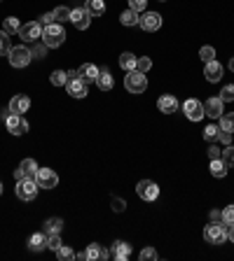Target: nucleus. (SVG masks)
<instances>
[{"label":"nucleus","mask_w":234,"mask_h":261,"mask_svg":"<svg viewBox=\"0 0 234 261\" xmlns=\"http://www.w3.org/2000/svg\"><path fill=\"white\" fill-rule=\"evenodd\" d=\"M223 161L227 163V168H234V147L232 145L223 147Z\"/></svg>","instance_id":"72a5a7b5"},{"label":"nucleus","mask_w":234,"mask_h":261,"mask_svg":"<svg viewBox=\"0 0 234 261\" xmlns=\"http://www.w3.org/2000/svg\"><path fill=\"white\" fill-rule=\"evenodd\" d=\"M0 196H2V182H0Z\"/></svg>","instance_id":"864d4df0"},{"label":"nucleus","mask_w":234,"mask_h":261,"mask_svg":"<svg viewBox=\"0 0 234 261\" xmlns=\"http://www.w3.org/2000/svg\"><path fill=\"white\" fill-rule=\"evenodd\" d=\"M124 86L129 93H143L148 89V79H145V72H138V70H131L129 75L124 77Z\"/></svg>","instance_id":"20e7f679"},{"label":"nucleus","mask_w":234,"mask_h":261,"mask_svg":"<svg viewBox=\"0 0 234 261\" xmlns=\"http://www.w3.org/2000/svg\"><path fill=\"white\" fill-rule=\"evenodd\" d=\"M47 247L56 252V247H61V233H47Z\"/></svg>","instance_id":"58836bf2"},{"label":"nucleus","mask_w":234,"mask_h":261,"mask_svg":"<svg viewBox=\"0 0 234 261\" xmlns=\"http://www.w3.org/2000/svg\"><path fill=\"white\" fill-rule=\"evenodd\" d=\"M223 156V147H218V145H213L211 142L209 145V159H220Z\"/></svg>","instance_id":"a18cd8bd"},{"label":"nucleus","mask_w":234,"mask_h":261,"mask_svg":"<svg viewBox=\"0 0 234 261\" xmlns=\"http://www.w3.org/2000/svg\"><path fill=\"white\" fill-rule=\"evenodd\" d=\"M35 173H38V163L33 161V159H23V161L19 163V168L14 170V177H16V180H23V177H35Z\"/></svg>","instance_id":"4468645a"},{"label":"nucleus","mask_w":234,"mask_h":261,"mask_svg":"<svg viewBox=\"0 0 234 261\" xmlns=\"http://www.w3.org/2000/svg\"><path fill=\"white\" fill-rule=\"evenodd\" d=\"M28 108H31V98L28 96H14L9 100V112H14V115H21Z\"/></svg>","instance_id":"412c9836"},{"label":"nucleus","mask_w":234,"mask_h":261,"mask_svg":"<svg viewBox=\"0 0 234 261\" xmlns=\"http://www.w3.org/2000/svg\"><path fill=\"white\" fill-rule=\"evenodd\" d=\"M157 108H159V112H164V115H171V112L178 110V100H176V96H171V93H164V96H159V100H157Z\"/></svg>","instance_id":"dca6fc26"},{"label":"nucleus","mask_w":234,"mask_h":261,"mask_svg":"<svg viewBox=\"0 0 234 261\" xmlns=\"http://www.w3.org/2000/svg\"><path fill=\"white\" fill-rule=\"evenodd\" d=\"M5 124H7V130L12 135H23V133L28 130V122H26L21 115H14V112H9Z\"/></svg>","instance_id":"9b49d317"},{"label":"nucleus","mask_w":234,"mask_h":261,"mask_svg":"<svg viewBox=\"0 0 234 261\" xmlns=\"http://www.w3.org/2000/svg\"><path fill=\"white\" fill-rule=\"evenodd\" d=\"M145 5H148V0H129V9H133V12H143Z\"/></svg>","instance_id":"c03bdc74"},{"label":"nucleus","mask_w":234,"mask_h":261,"mask_svg":"<svg viewBox=\"0 0 234 261\" xmlns=\"http://www.w3.org/2000/svg\"><path fill=\"white\" fill-rule=\"evenodd\" d=\"M136 59H138V56H133L131 52H124V54L119 56V68L126 70V72L136 70Z\"/></svg>","instance_id":"a878e982"},{"label":"nucleus","mask_w":234,"mask_h":261,"mask_svg":"<svg viewBox=\"0 0 234 261\" xmlns=\"http://www.w3.org/2000/svg\"><path fill=\"white\" fill-rule=\"evenodd\" d=\"M119 21L124 23V26H136V23L140 21L138 12H133V9H124L122 14H119Z\"/></svg>","instance_id":"cd10ccee"},{"label":"nucleus","mask_w":234,"mask_h":261,"mask_svg":"<svg viewBox=\"0 0 234 261\" xmlns=\"http://www.w3.org/2000/svg\"><path fill=\"white\" fill-rule=\"evenodd\" d=\"M49 82L54 86H66L68 84V72H63V70H54L52 75H49Z\"/></svg>","instance_id":"7c9ffc66"},{"label":"nucleus","mask_w":234,"mask_h":261,"mask_svg":"<svg viewBox=\"0 0 234 261\" xmlns=\"http://www.w3.org/2000/svg\"><path fill=\"white\" fill-rule=\"evenodd\" d=\"M136 192H138L140 198L148 200V203H152V200L159 198V187H157L152 180H140L138 185H136Z\"/></svg>","instance_id":"6e6552de"},{"label":"nucleus","mask_w":234,"mask_h":261,"mask_svg":"<svg viewBox=\"0 0 234 261\" xmlns=\"http://www.w3.org/2000/svg\"><path fill=\"white\" fill-rule=\"evenodd\" d=\"M35 182H38V187H42V189H54V187L59 185V175H56L52 168H38Z\"/></svg>","instance_id":"1a4fd4ad"},{"label":"nucleus","mask_w":234,"mask_h":261,"mask_svg":"<svg viewBox=\"0 0 234 261\" xmlns=\"http://www.w3.org/2000/svg\"><path fill=\"white\" fill-rule=\"evenodd\" d=\"M52 23H56L54 12H49V14H42V16H40V26H52Z\"/></svg>","instance_id":"49530a36"},{"label":"nucleus","mask_w":234,"mask_h":261,"mask_svg":"<svg viewBox=\"0 0 234 261\" xmlns=\"http://www.w3.org/2000/svg\"><path fill=\"white\" fill-rule=\"evenodd\" d=\"M220 100H223V103H230V100H234V84L223 86V91H220Z\"/></svg>","instance_id":"ea45409f"},{"label":"nucleus","mask_w":234,"mask_h":261,"mask_svg":"<svg viewBox=\"0 0 234 261\" xmlns=\"http://www.w3.org/2000/svg\"><path fill=\"white\" fill-rule=\"evenodd\" d=\"M56 259L59 261H73L75 259V252H73L70 247L61 245V247H56Z\"/></svg>","instance_id":"2f4dec72"},{"label":"nucleus","mask_w":234,"mask_h":261,"mask_svg":"<svg viewBox=\"0 0 234 261\" xmlns=\"http://www.w3.org/2000/svg\"><path fill=\"white\" fill-rule=\"evenodd\" d=\"M140 261H157V252L152 247H145V250L140 252Z\"/></svg>","instance_id":"37998d69"},{"label":"nucleus","mask_w":234,"mask_h":261,"mask_svg":"<svg viewBox=\"0 0 234 261\" xmlns=\"http://www.w3.org/2000/svg\"><path fill=\"white\" fill-rule=\"evenodd\" d=\"M183 112H185V117L190 119V122H202L204 117V103L197 98H187L185 103H183Z\"/></svg>","instance_id":"0eeeda50"},{"label":"nucleus","mask_w":234,"mask_h":261,"mask_svg":"<svg viewBox=\"0 0 234 261\" xmlns=\"http://www.w3.org/2000/svg\"><path fill=\"white\" fill-rule=\"evenodd\" d=\"M218 133H220V126L209 124V126L204 129V140H206V142H213V140H218Z\"/></svg>","instance_id":"473e14b6"},{"label":"nucleus","mask_w":234,"mask_h":261,"mask_svg":"<svg viewBox=\"0 0 234 261\" xmlns=\"http://www.w3.org/2000/svg\"><path fill=\"white\" fill-rule=\"evenodd\" d=\"M16 196L21 200H33L38 196V182L35 177H23V180H16Z\"/></svg>","instance_id":"39448f33"},{"label":"nucleus","mask_w":234,"mask_h":261,"mask_svg":"<svg viewBox=\"0 0 234 261\" xmlns=\"http://www.w3.org/2000/svg\"><path fill=\"white\" fill-rule=\"evenodd\" d=\"M85 9L92 16H101V14H106V2L103 0H87Z\"/></svg>","instance_id":"393cba45"},{"label":"nucleus","mask_w":234,"mask_h":261,"mask_svg":"<svg viewBox=\"0 0 234 261\" xmlns=\"http://www.w3.org/2000/svg\"><path fill=\"white\" fill-rule=\"evenodd\" d=\"M223 70H225V68H223L216 59H213V61L206 63V68H204V77H206L209 82H218L220 77H223Z\"/></svg>","instance_id":"a211bd4d"},{"label":"nucleus","mask_w":234,"mask_h":261,"mask_svg":"<svg viewBox=\"0 0 234 261\" xmlns=\"http://www.w3.org/2000/svg\"><path fill=\"white\" fill-rule=\"evenodd\" d=\"M150 68H152V61H150L148 56H138V59H136V70H138V72H148Z\"/></svg>","instance_id":"c9c22d12"},{"label":"nucleus","mask_w":234,"mask_h":261,"mask_svg":"<svg viewBox=\"0 0 234 261\" xmlns=\"http://www.w3.org/2000/svg\"><path fill=\"white\" fill-rule=\"evenodd\" d=\"M230 70H232V72H234V56H232V59H230Z\"/></svg>","instance_id":"603ef678"},{"label":"nucleus","mask_w":234,"mask_h":261,"mask_svg":"<svg viewBox=\"0 0 234 261\" xmlns=\"http://www.w3.org/2000/svg\"><path fill=\"white\" fill-rule=\"evenodd\" d=\"M218 140L223 145H232V133H227V130H220L218 133Z\"/></svg>","instance_id":"09e8293b"},{"label":"nucleus","mask_w":234,"mask_h":261,"mask_svg":"<svg viewBox=\"0 0 234 261\" xmlns=\"http://www.w3.org/2000/svg\"><path fill=\"white\" fill-rule=\"evenodd\" d=\"M110 257V252L106 247H101L99 243H92V245L87 247V259L89 261H106Z\"/></svg>","instance_id":"6ab92c4d"},{"label":"nucleus","mask_w":234,"mask_h":261,"mask_svg":"<svg viewBox=\"0 0 234 261\" xmlns=\"http://www.w3.org/2000/svg\"><path fill=\"white\" fill-rule=\"evenodd\" d=\"M199 56H202L204 63H209V61H213V59H216V49L206 45V47H202V49H199Z\"/></svg>","instance_id":"4c0bfd02"},{"label":"nucleus","mask_w":234,"mask_h":261,"mask_svg":"<svg viewBox=\"0 0 234 261\" xmlns=\"http://www.w3.org/2000/svg\"><path fill=\"white\" fill-rule=\"evenodd\" d=\"M68 93L73 98H85L87 96V82L80 79V72L78 70H68V84H66Z\"/></svg>","instance_id":"423d86ee"},{"label":"nucleus","mask_w":234,"mask_h":261,"mask_svg":"<svg viewBox=\"0 0 234 261\" xmlns=\"http://www.w3.org/2000/svg\"><path fill=\"white\" fill-rule=\"evenodd\" d=\"M9 35L5 31H0V56H7L9 54Z\"/></svg>","instance_id":"f704fd0d"},{"label":"nucleus","mask_w":234,"mask_h":261,"mask_svg":"<svg viewBox=\"0 0 234 261\" xmlns=\"http://www.w3.org/2000/svg\"><path fill=\"white\" fill-rule=\"evenodd\" d=\"M110 257L117 261H126L131 257V247L126 245V243H122V240H115L113 247H110Z\"/></svg>","instance_id":"f3484780"},{"label":"nucleus","mask_w":234,"mask_h":261,"mask_svg":"<svg viewBox=\"0 0 234 261\" xmlns=\"http://www.w3.org/2000/svg\"><path fill=\"white\" fill-rule=\"evenodd\" d=\"M211 175L218 177V180L227 175V163L223 161V156L220 159H211Z\"/></svg>","instance_id":"b1692460"},{"label":"nucleus","mask_w":234,"mask_h":261,"mask_svg":"<svg viewBox=\"0 0 234 261\" xmlns=\"http://www.w3.org/2000/svg\"><path fill=\"white\" fill-rule=\"evenodd\" d=\"M80 79L82 82H87V84H96V77H99V68L94 65V63H85V65H80Z\"/></svg>","instance_id":"aec40b11"},{"label":"nucleus","mask_w":234,"mask_h":261,"mask_svg":"<svg viewBox=\"0 0 234 261\" xmlns=\"http://www.w3.org/2000/svg\"><path fill=\"white\" fill-rule=\"evenodd\" d=\"M19 28H21V23H19V19H16V16H7V19L2 21V31L7 33V35H12V33H19Z\"/></svg>","instance_id":"c85d7f7f"},{"label":"nucleus","mask_w":234,"mask_h":261,"mask_svg":"<svg viewBox=\"0 0 234 261\" xmlns=\"http://www.w3.org/2000/svg\"><path fill=\"white\" fill-rule=\"evenodd\" d=\"M220 130L234 133V112H223L220 115Z\"/></svg>","instance_id":"bb28decb"},{"label":"nucleus","mask_w":234,"mask_h":261,"mask_svg":"<svg viewBox=\"0 0 234 261\" xmlns=\"http://www.w3.org/2000/svg\"><path fill=\"white\" fill-rule=\"evenodd\" d=\"M227 238H230V243H234V224L227 226Z\"/></svg>","instance_id":"3c124183"},{"label":"nucleus","mask_w":234,"mask_h":261,"mask_svg":"<svg viewBox=\"0 0 234 261\" xmlns=\"http://www.w3.org/2000/svg\"><path fill=\"white\" fill-rule=\"evenodd\" d=\"M204 240L211 245H223L227 240V226L223 222H213L204 229Z\"/></svg>","instance_id":"f03ea898"},{"label":"nucleus","mask_w":234,"mask_h":261,"mask_svg":"<svg viewBox=\"0 0 234 261\" xmlns=\"http://www.w3.org/2000/svg\"><path fill=\"white\" fill-rule=\"evenodd\" d=\"M140 28L148 33H155L162 28V14H157V12H145V14L140 16Z\"/></svg>","instance_id":"ddd939ff"},{"label":"nucleus","mask_w":234,"mask_h":261,"mask_svg":"<svg viewBox=\"0 0 234 261\" xmlns=\"http://www.w3.org/2000/svg\"><path fill=\"white\" fill-rule=\"evenodd\" d=\"M63 229V222H61V217H49L45 222V231L47 233H61Z\"/></svg>","instance_id":"c756f323"},{"label":"nucleus","mask_w":234,"mask_h":261,"mask_svg":"<svg viewBox=\"0 0 234 261\" xmlns=\"http://www.w3.org/2000/svg\"><path fill=\"white\" fill-rule=\"evenodd\" d=\"M19 38L23 42H35V40L42 38V26L40 21H31V23H23L21 28H19Z\"/></svg>","instance_id":"9d476101"},{"label":"nucleus","mask_w":234,"mask_h":261,"mask_svg":"<svg viewBox=\"0 0 234 261\" xmlns=\"http://www.w3.org/2000/svg\"><path fill=\"white\" fill-rule=\"evenodd\" d=\"M28 250H31V252H42V250H47L45 233H33L31 238H28Z\"/></svg>","instance_id":"4be33fe9"},{"label":"nucleus","mask_w":234,"mask_h":261,"mask_svg":"<svg viewBox=\"0 0 234 261\" xmlns=\"http://www.w3.org/2000/svg\"><path fill=\"white\" fill-rule=\"evenodd\" d=\"M96 86H99L101 91H110V89H113V75H110L106 68L99 70V77H96Z\"/></svg>","instance_id":"5701e85b"},{"label":"nucleus","mask_w":234,"mask_h":261,"mask_svg":"<svg viewBox=\"0 0 234 261\" xmlns=\"http://www.w3.org/2000/svg\"><path fill=\"white\" fill-rule=\"evenodd\" d=\"M225 110H223V100L218 98H209L206 103H204V115L211 117V119H220V115H223Z\"/></svg>","instance_id":"2eb2a0df"},{"label":"nucleus","mask_w":234,"mask_h":261,"mask_svg":"<svg viewBox=\"0 0 234 261\" xmlns=\"http://www.w3.org/2000/svg\"><path fill=\"white\" fill-rule=\"evenodd\" d=\"M124 207H126V203H124V198H113V210L115 212H124Z\"/></svg>","instance_id":"de8ad7c7"},{"label":"nucleus","mask_w":234,"mask_h":261,"mask_svg":"<svg viewBox=\"0 0 234 261\" xmlns=\"http://www.w3.org/2000/svg\"><path fill=\"white\" fill-rule=\"evenodd\" d=\"M223 215V224H234V205H227L225 210H220Z\"/></svg>","instance_id":"a19ab883"},{"label":"nucleus","mask_w":234,"mask_h":261,"mask_svg":"<svg viewBox=\"0 0 234 261\" xmlns=\"http://www.w3.org/2000/svg\"><path fill=\"white\" fill-rule=\"evenodd\" d=\"M70 23H73L78 31H87V28H89V23H92V14H89L85 7L70 9Z\"/></svg>","instance_id":"f8f14e48"},{"label":"nucleus","mask_w":234,"mask_h":261,"mask_svg":"<svg viewBox=\"0 0 234 261\" xmlns=\"http://www.w3.org/2000/svg\"><path fill=\"white\" fill-rule=\"evenodd\" d=\"M47 49H49V47H47L45 42H42V45H35V47L31 49L33 59H45V56H47Z\"/></svg>","instance_id":"79ce46f5"},{"label":"nucleus","mask_w":234,"mask_h":261,"mask_svg":"<svg viewBox=\"0 0 234 261\" xmlns=\"http://www.w3.org/2000/svg\"><path fill=\"white\" fill-rule=\"evenodd\" d=\"M63 40H66V31H63L61 23H52V26H45V28H42V42H45L49 49L61 47Z\"/></svg>","instance_id":"f257e3e1"},{"label":"nucleus","mask_w":234,"mask_h":261,"mask_svg":"<svg viewBox=\"0 0 234 261\" xmlns=\"http://www.w3.org/2000/svg\"><path fill=\"white\" fill-rule=\"evenodd\" d=\"M211 222H223V215H220L218 210H211Z\"/></svg>","instance_id":"8fccbe9b"},{"label":"nucleus","mask_w":234,"mask_h":261,"mask_svg":"<svg viewBox=\"0 0 234 261\" xmlns=\"http://www.w3.org/2000/svg\"><path fill=\"white\" fill-rule=\"evenodd\" d=\"M54 19H56V23L70 21V9L68 7H56L54 9Z\"/></svg>","instance_id":"e433bc0d"},{"label":"nucleus","mask_w":234,"mask_h":261,"mask_svg":"<svg viewBox=\"0 0 234 261\" xmlns=\"http://www.w3.org/2000/svg\"><path fill=\"white\" fill-rule=\"evenodd\" d=\"M7 59H9V65H14V68H26V65L33 61V54H31L28 47L19 45V47H12V49H9Z\"/></svg>","instance_id":"7ed1b4c3"}]
</instances>
